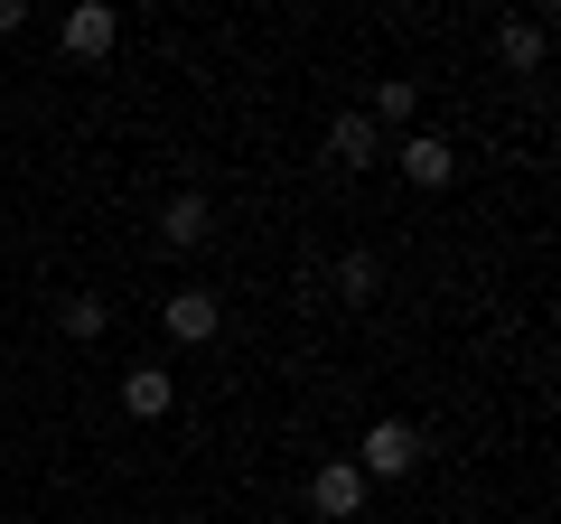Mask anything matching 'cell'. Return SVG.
<instances>
[{
  "label": "cell",
  "instance_id": "cell-1",
  "mask_svg": "<svg viewBox=\"0 0 561 524\" xmlns=\"http://www.w3.org/2000/svg\"><path fill=\"white\" fill-rule=\"evenodd\" d=\"M365 505V468H319V515H356Z\"/></svg>",
  "mask_w": 561,
  "mask_h": 524
},
{
  "label": "cell",
  "instance_id": "cell-2",
  "mask_svg": "<svg viewBox=\"0 0 561 524\" xmlns=\"http://www.w3.org/2000/svg\"><path fill=\"white\" fill-rule=\"evenodd\" d=\"M365 468H383V478H393V468H412V431H402V422L365 431Z\"/></svg>",
  "mask_w": 561,
  "mask_h": 524
},
{
  "label": "cell",
  "instance_id": "cell-3",
  "mask_svg": "<svg viewBox=\"0 0 561 524\" xmlns=\"http://www.w3.org/2000/svg\"><path fill=\"white\" fill-rule=\"evenodd\" d=\"M402 169H412L421 187H440V179H449V150L431 141V132H421V141H402Z\"/></svg>",
  "mask_w": 561,
  "mask_h": 524
},
{
  "label": "cell",
  "instance_id": "cell-4",
  "mask_svg": "<svg viewBox=\"0 0 561 524\" xmlns=\"http://www.w3.org/2000/svg\"><path fill=\"white\" fill-rule=\"evenodd\" d=\"M169 328H179V338H206V328H216V300H206V291H187V300L169 309Z\"/></svg>",
  "mask_w": 561,
  "mask_h": 524
},
{
  "label": "cell",
  "instance_id": "cell-5",
  "mask_svg": "<svg viewBox=\"0 0 561 524\" xmlns=\"http://www.w3.org/2000/svg\"><path fill=\"white\" fill-rule=\"evenodd\" d=\"M160 235H169V243H197V235H206V206H197V197H169V225H160Z\"/></svg>",
  "mask_w": 561,
  "mask_h": 524
},
{
  "label": "cell",
  "instance_id": "cell-6",
  "mask_svg": "<svg viewBox=\"0 0 561 524\" xmlns=\"http://www.w3.org/2000/svg\"><path fill=\"white\" fill-rule=\"evenodd\" d=\"M337 160H356V169H365V160H375V122H356V113H346V122H337Z\"/></svg>",
  "mask_w": 561,
  "mask_h": 524
},
{
  "label": "cell",
  "instance_id": "cell-7",
  "mask_svg": "<svg viewBox=\"0 0 561 524\" xmlns=\"http://www.w3.org/2000/svg\"><path fill=\"white\" fill-rule=\"evenodd\" d=\"M66 38H76V47H84V57H94V47H103V38H113V20H103V10H76V20H66Z\"/></svg>",
  "mask_w": 561,
  "mask_h": 524
},
{
  "label": "cell",
  "instance_id": "cell-8",
  "mask_svg": "<svg viewBox=\"0 0 561 524\" xmlns=\"http://www.w3.org/2000/svg\"><path fill=\"white\" fill-rule=\"evenodd\" d=\"M122 394H131V412H169V375H131Z\"/></svg>",
  "mask_w": 561,
  "mask_h": 524
}]
</instances>
